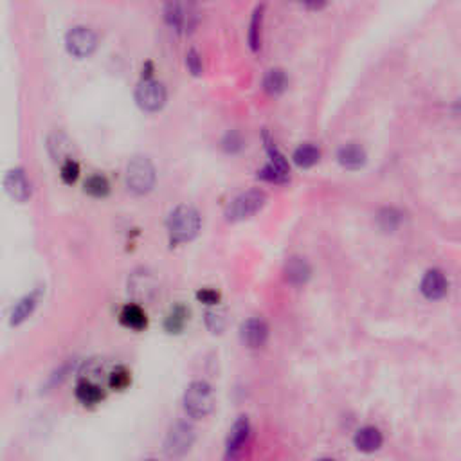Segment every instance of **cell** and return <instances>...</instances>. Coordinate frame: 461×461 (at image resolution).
<instances>
[{
	"label": "cell",
	"mask_w": 461,
	"mask_h": 461,
	"mask_svg": "<svg viewBox=\"0 0 461 461\" xmlns=\"http://www.w3.org/2000/svg\"><path fill=\"white\" fill-rule=\"evenodd\" d=\"M420 290L422 294L431 301L441 300L447 295L449 292V281L445 278V274L438 269H431L425 272L424 279H422V285H420Z\"/></svg>",
	"instance_id": "cell-11"
},
{
	"label": "cell",
	"mask_w": 461,
	"mask_h": 461,
	"mask_svg": "<svg viewBox=\"0 0 461 461\" xmlns=\"http://www.w3.org/2000/svg\"><path fill=\"white\" fill-rule=\"evenodd\" d=\"M195 443V429L187 422H177L170 427L164 440V454L168 457H180L189 453Z\"/></svg>",
	"instance_id": "cell-5"
},
{
	"label": "cell",
	"mask_w": 461,
	"mask_h": 461,
	"mask_svg": "<svg viewBox=\"0 0 461 461\" xmlns=\"http://www.w3.org/2000/svg\"><path fill=\"white\" fill-rule=\"evenodd\" d=\"M187 319H189V310L184 305H175L170 310V314H168L166 321H164V328L171 335H177V333H180L186 328Z\"/></svg>",
	"instance_id": "cell-19"
},
{
	"label": "cell",
	"mask_w": 461,
	"mask_h": 461,
	"mask_svg": "<svg viewBox=\"0 0 461 461\" xmlns=\"http://www.w3.org/2000/svg\"><path fill=\"white\" fill-rule=\"evenodd\" d=\"M184 11L182 8L179 6V2H175V0H170L166 6V22L175 27V29H182L184 27Z\"/></svg>",
	"instance_id": "cell-28"
},
{
	"label": "cell",
	"mask_w": 461,
	"mask_h": 461,
	"mask_svg": "<svg viewBox=\"0 0 461 461\" xmlns=\"http://www.w3.org/2000/svg\"><path fill=\"white\" fill-rule=\"evenodd\" d=\"M337 159H339L341 166L348 168V170H359L366 164V152L359 145H346L339 150Z\"/></svg>",
	"instance_id": "cell-18"
},
{
	"label": "cell",
	"mask_w": 461,
	"mask_h": 461,
	"mask_svg": "<svg viewBox=\"0 0 461 461\" xmlns=\"http://www.w3.org/2000/svg\"><path fill=\"white\" fill-rule=\"evenodd\" d=\"M222 145H224L225 152H229V154H236L238 150H241V146H243V139L240 138V133L231 132L225 135V139Z\"/></svg>",
	"instance_id": "cell-32"
},
{
	"label": "cell",
	"mask_w": 461,
	"mask_h": 461,
	"mask_svg": "<svg viewBox=\"0 0 461 461\" xmlns=\"http://www.w3.org/2000/svg\"><path fill=\"white\" fill-rule=\"evenodd\" d=\"M283 274H285L287 283H290V285H294V287H301V285H305V283L310 279L312 269L305 258L294 256V258H290L287 263H285Z\"/></svg>",
	"instance_id": "cell-12"
},
{
	"label": "cell",
	"mask_w": 461,
	"mask_h": 461,
	"mask_svg": "<svg viewBox=\"0 0 461 461\" xmlns=\"http://www.w3.org/2000/svg\"><path fill=\"white\" fill-rule=\"evenodd\" d=\"M206 326L211 333H222L227 326V312L222 308H211L206 312Z\"/></svg>",
	"instance_id": "cell-25"
},
{
	"label": "cell",
	"mask_w": 461,
	"mask_h": 461,
	"mask_svg": "<svg viewBox=\"0 0 461 461\" xmlns=\"http://www.w3.org/2000/svg\"><path fill=\"white\" fill-rule=\"evenodd\" d=\"M119 321L123 326L130 330H135V332H142V330L148 326V316L146 312L142 310L141 305L138 303H130L126 305L119 314Z\"/></svg>",
	"instance_id": "cell-16"
},
{
	"label": "cell",
	"mask_w": 461,
	"mask_h": 461,
	"mask_svg": "<svg viewBox=\"0 0 461 461\" xmlns=\"http://www.w3.org/2000/svg\"><path fill=\"white\" fill-rule=\"evenodd\" d=\"M213 408H215V393L213 387L204 380H195L187 386L186 393H184V409H186L187 416L200 420L211 415Z\"/></svg>",
	"instance_id": "cell-2"
},
{
	"label": "cell",
	"mask_w": 461,
	"mask_h": 461,
	"mask_svg": "<svg viewBox=\"0 0 461 461\" xmlns=\"http://www.w3.org/2000/svg\"><path fill=\"white\" fill-rule=\"evenodd\" d=\"M60 175H62V180L65 184H74L76 180L79 179V164L72 157L65 159V161L62 162Z\"/></svg>",
	"instance_id": "cell-29"
},
{
	"label": "cell",
	"mask_w": 461,
	"mask_h": 461,
	"mask_svg": "<svg viewBox=\"0 0 461 461\" xmlns=\"http://www.w3.org/2000/svg\"><path fill=\"white\" fill-rule=\"evenodd\" d=\"M200 215L192 206H179L168 216L166 225L170 233L171 243H184L189 241L199 234L200 231Z\"/></svg>",
	"instance_id": "cell-1"
},
{
	"label": "cell",
	"mask_w": 461,
	"mask_h": 461,
	"mask_svg": "<svg viewBox=\"0 0 461 461\" xmlns=\"http://www.w3.org/2000/svg\"><path fill=\"white\" fill-rule=\"evenodd\" d=\"M400 224H402V213L396 211V209L386 208L378 213V225H380L384 231H387V233L395 231Z\"/></svg>",
	"instance_id": "cell-27"
},
{
	"label": "cell",
	"mask_w": 461,
	"mask_h": 461,
	"mask_svg": "<svg viewBox=\"0 0 461 461\" xmlns=\"http://www.w3.org/2000/svg\"><path fill=\"white\" fill-rule=\"evenodd\" d=\"M128 288L135 300H152L155 294L159 292V285L154 279V276H150L148 272H141V274H133L132 279L128 283Z\"/></svg>",
	"instance_id": "cell-14"
},
{
	"label": "cell",
	"mask_w": 461,
	"mask_h": 461,
	"mask_svg": "<svg viewBox=\"0 0 461 461\" xmlns=\"http://www.w3.org/2000/svg\"><path fill=\"white\" fill-rule=\"evenodd\" d=\"M260 33H262V9H258V11L254 13L253 22H250L249 44H250V47H253V51L260 49V42H262V36H260Z\"/></svg>",
	"instance_id": "cell-30"
},
{
	"label": "cell",
	"mask_w": 461,
	"mask_h": 461,
	"mask_svg": "<svg viewBox=\"0 0 461 461\" xmlns=\"http://www.w3.org/2000/svg\"><path fill=\"white\" fill-rule=\"evenodd\" d=\"M166 98L168 94L164 85L154 78L142 79L135 88V103L145 112H159L166 105Z\"/></svg>",
	"instance_id": "cell-6"
},
{
	"label": "cell",
	"mask_w": 461,
	"mask_h": 461,
	"mask_svg": "<svg viewBox=\"0 0 461 461\" xmlns=\"http://www.w3.org/2000/svg\"><path fill=\"white\" fill-rule=\"evenodd\" d=\"M47 148H49L51 157L56 162H63L71 157V141L63 133H53L47 141Z\"/></svg>",
	"instance_id": "cell-22"
},
{
	"label": "cell",
	"mask_w": 461,
	"mask_h": 461,
	"mask_svg": "<svg viewBox=\"0 0 461 461\" xmlns=\"http://www.w3.org/2000/svg\"><path fill=\"white\" fill-rule=\"evenodd\" d=\"M132 384V373L125 366H117L112 373L108 375V386L114 391H125Z\"/></svg>",
	"instance_id": "cell-26"
},
{
	"label": "cell",
	"mask_w": 461,
	"mask_h": 461,
	"mask_svg": "<svg viewBox=\"0 0 461 461\" xmlns=\"http://www.w3.org/2000/svg\"><path fill=\"white\" fill-rule=\"evenodd\" d=\"M4 189L18 204H24L31 199V184L22 168H13L4 177Z\"/></svg>",
	"instance_id": "cell-9"
},
{
	"label": "cell",
	"mask_w": 461,
	"mask_h": 461,
	"mask_svg": "<svg viewBox=\"0 0 461 461\" xmlns=\"http://www.w3.org/2000/svg\"><path fill=\"white\" fill-rule=\"evenodd\" d=\"M76 399L83 406H98L105 399V391L98 382L91 378H83L76 386Z\"/></svg>",
	"instance_id": "cell-17"
},
{
	"label": "cell",
	"mask_w": 461,
	"mask_h": 461,
	"mask_svg": "<svg viewBox=\"0 0 461 461\" xmlns=\"http://www.w3.org/2000/svg\"><path fill=\"white\" fill-rule=\"evenodd\" d=\"M240 339L247 348H262V346H265V342L269 341V324L263 319H260V317L247 319L246 323L241 324Z\"/></svg>",
	"instance_id": "cell-10"
},
{
	"label": "cell",
	"mask_w": 461,
	"mask_h": 461,
	"mask_svg": "<svg viewBox=\"0 0 461 461\" xmlns=\"http://www.w3.org/2000/svg\"><path fill=\"white\" fill-rule=\"evenodd\" d=\"M36 305H38L36 294H29V295H25V298H22V300L17 303V307L13 308L9 324H11V326H18V324L24 323V321L27 319L31 314H33L34 308H36Z\"/></svg>",
	"instance_id": "cell-20"
},
{
	"label": "cell",
	"mask_w": 461,
	"mask_h": 461,
	"mask_svg": "<svg viewBox=\"0 0 461 461\" xmlns=\"http://www.w3.org/2000/svg\"><path fill=\"white\" fill-rule=\"evenodd\" d=\"M85 193L94 199H105L110 193V184L103 175H91L85 180Z\"/></svg>",
	"instance_id": "cell-24"
},
{
	"label": "cell",
	"mask_w": 461,
	"mask_h": 461,
	"mask_svg": "<svg viewBox=\"0 0 461 461\" xmlns=\"http://www.w3.org/2000/svg\"><path fill=\"white\" fill-rule=\"evenodd\" d=\"M249 432L250 425L246 416H241V418H238L236 422H234L233 429H231L227 438V457H234L240 453L241 447L246 445L247 438H249Z\"/></svg>",
	"instance_id": "cell-15"
},
{
	"label": "cell",
	"mask_w": 461,
	"mask_h": 461,
	"mask_svg": "<svg viewBox=\"0 0 461 461\" xmlns=\"http://www.w3.org/2000/svg\"><path fill=\"white\" fill-rule=\"evenodd\" d=\"M155 168L150 159L133 157L126 166V187L135 195H146L150 193L155 186Z\"/></svg>",
	"instance_id": "cell-3"
},
{
	"label": "cell",
	"mask_w": 461,
	"mask_h": 461,
	"mask_svg": "<svg viewBox=\"0 0 461 461\" xmlns=\"http://www.w3.org/2000/svg\"><path fill=\"white\" fill-rule=\"evenodd\" d=\"M354 443L361 453L371 454L375 450H378L382 447L384 438L382 432L378 431L377 427H371V425H366V427L359 429L357 434L354 438Z\"/></svg>",
	"instance_id": "cell-13"
},
{
	"label": "cell",
	"mask_w": 461,
	"mask_h": 461,
	"mask_svg": "<svg viewBox=\"0 0 461 461\" xmlns=\"http://www.w3.org/2000/svg\"><path fill=\"white\" fill-rule=\"evenodd\" d=\"M186 65L189 69L193 76H200L202 71H204V65H202V58H200V54L196 53L195 49H192L189 53L186 54Z\"/></svg>",
	"instance_id": "cell-31"
},
{
	"label": "cell",
	"mask_w": 461,
	"mask_h": 461,
	"mask_svg": "<svg viewBox=\"0 0 461 461\" xmlns=\"http://www.w3.org/2000/svg\"><path fill=\"white\" fill-rule=\"evenodd\" d=\"M265 204L267 195L263 192H260V189L241 193L240 196H236V199L229 204L227 211H225V218H227V222L247 220V218L256 215L258 211H262Z\"/></svg>",
	"instance_id": "cell-4"
},
{
	"label": "cell",
	"mask_w": 461,
	"mask_h": 461,
	"mask_svg": "<svg viewBox=\"0 0 461 461\" xmlns=\"http://www.w3.org/2000/svg\"><path fill=\"white\" fill-rule=\"evenodd\" d=\"M301 2H303L308 9H314V11H316V9L324 8L328 0H301Z\"/></svg>",
	"instance_id": "cell-34"
},
{
	"label": "cell",
	"mask_w": 461,
	"mask_h": 461,
	"mask_svg": "<svg viewBox=\"0 0 461 461\" xmlns=\"http://www.w3.org/2000/svg\"><path fill=\"white\" fill-rule=\"evenodd\" d=\"M196 300L200 301V303L204 305H218V301H220V292L215 290V288H202V290L196 292Z\"/></svg>",
	"instance_id": "cell-33"
},
{
	"label": "cell",
	"mask_w": 461,
	"mask_h": 461,
	"mask_svg": "<svg viewBox=\"0 0 461 461\" xmlns=\"http://www.w3.org/2000/svg\"><path fill=\"white\" fill-rule=\"evenodd\" d=\"M321 159V150L314 145H301L294 152V162L300 168H312L316 166Z\"/></svg>",
	"instance_id": "cell-23"
},
{
	"label": "cell",
	"mask_w": 461,
	"mask_h": 461,
	"mask_svg": "<svg viewBox=\"0 0 461 461\" xmlns=\"http://www.w3.org/2000/svg\"><path fill=\"white\" fill-rule=\"evenodd\" d=\"M267 152H269L270 162L267 166H263L262 170L258 171V177L265 182L270 184H285L290 179V168H288V162L285 161L281 154L278 152L272 142L267 141Z\"/></svg>",
	"instance_id": "cell-8"
},
{
	"label": "cell",
	"mask_w": 461,
	"mask_h": 461,
	"mask_svg": "<svg viewBox=\"0 0 461 461\" xmlns=\"http://www.w3.org/2000/svg\"><path fill=\"white\" fill-rule=\"evenodd\" d=\"M287 74H285L281 69H272V71L267 72L265 79H263V88H265V92L270 94V96H279V94H283V92L287 91Z\"/></svg>",
	"instance_id": "cell-21"
},
{
	"label": "cell",
	"mask_w": 461,
	"mask_h": 461,
	"mask_svg": "<svg viewBox=\"0 0 461 461\" xmlns=\"http://www.w3.org/2000/svg\"><path fill=\"white\" fill-rule=\"evenodd\" d=\"M152 74H154V65H152V62H148L142 69V79H150Z\"/></svg>",
	"instance_id": "cell-35"
},
{
	"label": "cell",
	"mask_w": 461,
	"mask_h": 461,
	"mask_svg": "<svg viewBox=\"0 0 461 461\" xmlns=\"http://www.w3.org/2000/svg\"><path fill=\"white\" fill-rule=\"evenodd\" d=\"M65 47L74 58H88L98 49V36L85 25H76L67 33Z\"/></svg>",
	"instance_id": "cell-7"
}]
</instances>
